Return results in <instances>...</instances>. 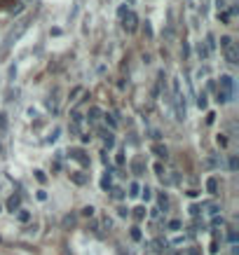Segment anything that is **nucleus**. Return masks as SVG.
Segmentation results:
<instances>
[{"label": "nucleus", "mask_w": 239, "mask_h": 255, "mask_svg": "<svg viewBox=\"0 0 239 255\" xmlns=\"http://www.w3.org/2000/svg\"><path fill=\"white\" fill-rule=\"evenodd\" d=\"M26 28H28V21H19L17 26H14V28H12V31L7 33V36H5V40H2V47H0V54H2V56L7 54V49H9V47H12L14 42H17L19 38L26 33Z\"/></svg>", "instance_id": "obj_1"}, {"label": "nucleus", "mask_w": 239, "mask_h": 255, "mask_svg": "<svg viewBox=\"0 0 239 255\" xmlns=\"http://www.w3.org/2000/svg\"><path fill=\"white\" fill-rule=\"evenodd\" d=\"M235 96V82L230 75H221V85H218V103H228Z\"/></svg>", "instance_id": "obj_2"}, {"label": "nucleus", "mask_w": 239, "mask_h": 255, "mask_svg": "<svg viewBox=\"0 0 239 255\" xmlns=\"http://www.w3.org/2000/svg\"><path fill=\"white\" fill-rule=\"evenodd\" d=\"M221 47H223V54H225V61L230 63V66H235L237 63V47H235V42H232L230 36H223L221 38Z\"/></svg>", "instance_id": "obj_3"}, {"label": "nucleus", "mask_w": 239, "mask_h": 255, "mask_svg": "<svg viewBox=\"0 0 239 255\" xmlns=\"http://www.w3.org/2000/svg\"><path fill=\"white\" fill-rule=\"evenodd\" d=\"M174 98H176L178 120H186V101H183V96H181V87H178V82H174Z\"/></svg>", "instance_id": "obj_4"}, {"label": "nucleus", "mask_w": 239, "mask_h": 255, "mask_svg": "<svg viewBox=\"0 0 239 255\" xmlns=\"http://www.w3.org/2000/svg\"><path fill=\"white\" fill-rule=\"evenodd\" d=\"M136 26H139V17H136L134 12H124V14H122V28H124V31L134 33V31H136Z\"/></svg>", "instance_id": "obj_5"}, {"label": "nucleus", "mask_w": 239, "mask_h": 255, "mask_svg": "<svg viewBox=\"0 0 239 255\" xmlns=\"http://www.w3.org/2000/svg\"><path fill=\"white\" fill-rule=\"evenodd\" d=\"M71 157H73V159H78L80 164H85V167L89 164V157L85 155V152H82V150H73V152H71Z\"/></svg>", "instance_id": "obj_6"}, {"label": "nucleus", "mask_w": 239, "mask_h": 255, "mask_svg": "<svg viewBox=\"0 0 239 255\" xmlns=\"http://www.w3.org/2000/svg\"><path fill=\"white\" fill-rule=\"evenodd\" d=\"M19 204H21V197H19V194H14V197H9V199H7V209L14 213L19 209Z\"/></svg>", "instance_id": "obj_7"}, {"label": "nucleus", "mask_w": 239, "mask_h": 255, "mask_svg": "<svg viewBox=\"0 0 239 255\" xmlns=\"http://www.w3.org/2000/svg\"><path fill=\"white\" fill-rule=\"evenodd\" d=\"M101 115H103V113H101L98 108H89V115H87V117H89V122H98V120H101Z\"/></svg>", "instance_id": "obj_8"}, {"label": "nucleus", "mask_w": 239, "mask_h": 255, "mask_svg": "<svg viewBox=\"0 0 239 255\" xmlns=\"http://www.w3.org/2000/svg\"><path fill=\"white\" fill-rule=\"evenodd\" d=\"M152 152H155L157 157H162V159L169 157V152H167V148H164V145H152Z\"/></svg>", "instance_id": "obj_9"}, {"label": "nucleus", "mask_w": 239, "mask_h": 255, "mask_svg": "<svg viewBox=\"0 0 239 255\" xmlns=\"http://www.w3.org/2000/svg\"><path fill=\"white\" fill-rule=\"evenodd\" d=\"M71 180L73 183H78V185H85L87 183V176H82L80 171H75V173H71Z\"/></svg>", "instance_id": "obj_10"}, {"label": "nucleus", "mask_w": 239, "mask_h": 255, "mask_svg": "<svg viewBox=\"0 0 239 255\" xmlns=\"http://www.w3.org/2000/svg\"><path fill=\"white\" fill-rule=\"evenodd\" d=\"M103 143H106L108 148L115 145V136H113V131H103Z\"/></svg>", "instance_id": "obj_11"}, {"label": "nucleus", "mask_w": 239, "mask_h": 255, "mask_svg": "<svg viewBox=\"0 0 239 255\" xmlns=\"http://www.w3.org/2000/svg\"><path fill=\"white\" fill-rule=\"evenodd\" d=\"M206 190H209L211 194H216V190H218V183H216V178H209V180H206Z\"/></svg>", "instance_id": "obj_12"}, {"label": "nucleus", "mask_w": 239, "mask_h": 255, "mask_svg": "<svg viewBox=\"0 0 239 255\" xmlns=\"http://www.w3.org/2000/svg\"><path fill=\"white\" fill-rule=\"evenodd\" d=\"M132 169H134V173H136V176H141V171H143V162H141V159H136V162L132 164Z\"/></svg>", "instance_id": "obj_13"}, {"label": "nucleus", "mask_w": 239, "mask_h": 255, "mask_svg": "<svg viewBox=\"0 0 239 255\" xmlns=\"http://www.w3.org/2000/svg\"><path fill=\"white\" fill-rule=\"evenodd\" d=\"M134 218H136V220L145 218V209H143V206H139V209H134Z\"/></svg>", "instance_id": "obj_14"}, {"label": "nucleus", "mask_w": 239, "mask_h": 255, "mask_svg": "<svg viewBox=\"0 0 239 255\" xmlns=\"http://www.w3.org/2000/svg\"><path fill=\"white\" fill-rule=\"evenodd\" d=\"M129 190H132V192H129V197H139V194H141V187H139L136 183L129 185Z\"/></svg>", "instance_id": "obj_15"}, {"label": "nucleus", "mask_w": 239, "mask_h": 255, "mask_svg": "<svg viewBox=\"0 0 239 255\" xmlns=\"http://www.w3.org/2000/svg\"><path fill=\"white\" fill-rule=\"evenodd\" d=\"M228 167H230V171H237L239 162H237V157H235V155H232V157H230V162H228Z\"/></svg>", "instance_id": "obj_16"}, {"label": "nucleus", "mask_w": 239, "mask_h": 255, "mask_svg": "<svg viewBox=\"0 0 239 255\" xmlns=\"http://www.w3.org/2000/svg\"><path fill=\"white\" fill-rule=\"evenodd\" d=\"M141 194H143V199L148 202V199H150V197H152V190H150V187H143V190H141Z\"/></svg>", "instance_id": "obj_17"}, {"label": "nucleus", "mask_w": 239, "mask_h": 255, "mask_svg": "<svg viewBox=\"0 0 239 255\" xmlns=\"http://www.w3.org/2000/svg\"><path fill=\"white\" fill-rule=\"evenodd\" d=\"M106 122L110 124V129H115V127H117V120L113 117V115H106Z\"/></svg>", "instance_id": "obj_18"}, {"label": "nucleus", "mask_w": 239, "mask_h": 255, "mask_svg": "<svg viewBox=\"0 0 239 255\" xmlns=\"http://www.w3.org/2000/svg\"><path fill=\"white\" fill-rule=\"evenodd\" d=\"M159 206H162V209H167V206H169V199H167V194H159Z\"/></svg>", "instance_id": "obj_19"}, {"label": "nucleus", "mask_w": 239, "mask_h": 255, "mask_svg": "<svg viewBox=\"0 0 239 255\" xmlns=\"http://www.w3.org/2000/svg\"><path fill=\"white\" fill-rule=\"evenodd\" d=\"M28 218H31V213L28 211H19V220H21V222H26Z\"/></svg>", "instance_id": "obj_20"}, {"label": "nucleus", "mask_w": 239, "mask_h": 255, "mask_svg": "<svg viewBox=\"0 0 239 255\" xmlns=\"http://www.w3.org/2000/svg\"><path fill=\"white\" fill-rule=\"evenodd\" d=\"M82 215H94V206H85V209H82Z\"/></svg>", "instance_id": "obj_21"}, {"label": "nucleus", "mask_w": 239, "mask_h": 255, "mask_svg": "<svg viewBox=\"0 0 239 255\" xmlns=\"http://www.w3.org/2000/svg\"><path fill=\"white\" fill-rule=\"evenodd\" d=\"M169 229H174V232L181 229V222H178V220H171V222H169Z\"/></svg>", "instance_id": "obj_22"}, {"label": "nucleus", "mask_w": 239, "mask_h": 255, "mask_svg": "<svg viewBox=\"0 0 239 255\" xmlns=\"http://www.w3.org/2000/svg\"><path fill=\"white\" fill-rule=\"evenodd\" d=\"M132 239H136V241L141 239V229H139V227H134V229H132Z\"/></svg>", "instance_id": "obj_23"}, {"label": "nucleus", "mask_w": 239, "mask_h": 255, "mask_svg": "<svg viewBox=\"0 0 239 255\" xmlns=\"http://www.w3.org/2000/svg\"><path fill=\"white\" fill-rule=\"evenodd\" d=\"M197 103H199V108H206V96H204V91L199 94V101H197Z\"/></svg>", "instance_id": "obj_24"}, {"label": "nucleus", "mask_w": 239, "mask_h": 255, "mask_svg": "<svg viewBox=\"0 0 239 255\" xmlns=\"http://www.w3.org/2000/svg\"><path fill=\"white\" fill-rule=\"evenodd\" d=\"M218 145H221V148H225V145H228V138H225V136H218Z\"/></svg>", "instance_id": "obj_25"}, {"label": "nucleus", "mask_w": 239, "mask_h": 255, "mask_svg": "<svg viewBox=\"0 0 239 255\" xmlns=\"http://www.w3.org/2000/svg\"><path fill=\"white\" fill-rule=\"evenodd\" d=\"M36 178L40 180V183H45V180H47V176H45L43 171H36Z\"/></svg>", "instance_id": "obj_26"}, {"label": "nucleus", "mask_w": 239, "mask_h": 255, "mask_svg": "<svg viewBox=\"0 0 239 255\" xmlns=\"http://www.w3.org/2000/svg\"><path fill=\"white\" fill-rule=\"evenodd\" d=\"M38 199H40V202H45V199H47V192H45V190H40V192H38Z\"/></svg>", "instance_id": "obj_27"}, {"label": "nucleus", "mask_w": 239, "mask_h": 255, "mask_svg": "<svg viewBox=\"0 0 239 255\" xmlns=\"http://www.w3.org/2000/svg\"><path fill=\"white\" fill-rule=\"evenodd\" d=\"M0 129H5V115L0 113Z\"/></svg>", "instance_id": "obj_28"}, {"label": "nucleus", "mask_w": 239, "mask_h": 255, "mask_svg": "<svg viewBox=\"0 0 239 255\" xmlns=\"http://www.w3.org/2000/svg\"><path fill=\"white\" fill-rule=\"evenodd\" d=\"M129 2H134V0H129Z\"/></svg>", "instance_id": "obj_29"}, {"label": "nucleus", "mask_w": 239, "mask_h": 255, "mask_svg": "<svg viewBox=\"0 0 239 255\" xmlns=\"http://www.w3.org/2000/svg\"><path fill=\"white\" fill-rule=\"evenodd\" d=\"M26 2H31V0H26Z\"/></svg>", "instance_id": "obj_30"}]
</instances>
